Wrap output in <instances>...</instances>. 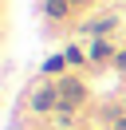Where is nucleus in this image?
Instances as JSON below:
<instances>
[{
  "instance_id": "f257e3e1",
  "label": "nucleus",
  "mask_w": 126,
  "mask_h": 130,
  "mask_svg": "<svg viewBox=\"0 0 126 130\" xmlns=\"http://www.w3.org/2000/svg\"><path fill=\"white\" fill-rule=\"evenodd\" d=\"M55 87H59V110H75L87 99V91H83L79 79H63V83H55Z\"/></svg>"
},
{
  "instance_id": "f03ea898",
  "label": "nucleus",
  "mask_w": 126,
  "mask_h": 130,
  "mask_svg": "<svg viewBox=\"0 0 126 130\" xmlns=\"http://www.w3.org/2000/svg\"><path fill=\"white\" fill-rule=\"evenodd\" d=\"M51 106H59V87H39L36 95H32V110H51Z\"/></svg>"
},
{
  "instance_id": "7ed1b4c3",
  "label": "nucleus",
  "mask_w": 126,
  "mask_h": 130,
  "mask_svg": "<svg viewBox=\"0 0 126 130\" xmlns=\"http://www.w3.org/2000/svg\"><path fill=\"white\" fill-rule=\"evenodd\" d=\"M106 55H110V47H106V43L99 40V43H94V47H91V63H102V59H106Z\"/></svg>"
},
{
  "instance_id": "20e7f679",
  "label": "nucleus",
  "mask_w": 126,
  "mask_h": 130,
  "mask_svg": "<svg viewBox=\"0 0 126 130\" xmlns=\"http://www.w3.org/2000/svg\"><path fill=\"white\" fill-rule=\"evenodd\" d=\"M47 16H67V0H47Z\"/></svg>"
},
{
  "instance_id": "39448f33",
  "label": "nucleus",
  "mask_w": 126,
  "mask_h": 130,
  "mask_svg": "<svg viewBox=\"0 0 126 130\" xmlns=\"http://www.w3.org/2000/svg\"><path fill=\"white\" fill-rule=\"evenodd\" d=\"M63 63H67V55H55V59L43 63V71H47V75H51V71H63Z\"/></svg>"
},
{
  "instance_id": "423d86ee",
  "label": "nucleus",
  "mask_w": 126,
  "mask_h": 130,
  "mask_svg": "<svg viewBox=\"0 0 126 130\" xmlns=\"http://www.w3.org/2000/svg\"><path fill=\"white\" fill-rule=\"evenodd\" d=\"M110 24H114V20H94V24H87V32H99V36H102Z\"/></svg>"
},
{
  "instance_id": "0eeeda50",
  "label": "nucleus",
  "mask_w": 126,
  "mask_h": 130,
  "mask_svg": "<svg viewBox=\"0 0 126 130\" xmlns=\"http://www.w3.org/2000/svg\"><path fill=\"white\" fill-rule=\"evenodd\" d=\"M63 55H67V63H83V51H79V47H67Z\"/></svg>"
},
{
  "instance_id": "6e6552de",
  "label": "nucleus",
  "mask_w": 126,
  "mask_h": 130,
  "mask_svg": "<svg viewBox=\"0 0 126 130\" xmlns=\"http://www.w3.org/2000/svg\"><path fill=\"white\" fill-rule=\"evenodd\" d=\"M114 63H118V71H126V51H118V55H114Z\"/></svg>"
},
{
  "instance_id": "1a4fd4ad",
  "label": "nucleus",
  "mask_w": 126,
  "mask_h": 130,
  "mask_svg": "<svg viewBox=\"0 0 126 130\" xmlns=\"http://www.w3.org/2000/svg\"><path fill=\"white\" fill-rule=\"evenodd\" d=\"M118 130H126V114H122V118H118Z\"/></svg>"
}]
</instances>
